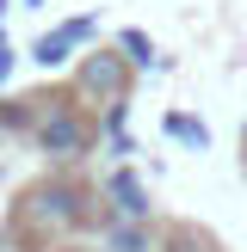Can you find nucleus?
I'll use <instances>...</instances> for the list:
<instances>
[{"label": "nucleus", "mask_w": 247, "mask_h": 252, "mask_svg": "<svg viewBox=\"0 0 247 252\" xmlns=\"http://www.w3.org/2000/svg\"><path fill=\"white\" fill-rule=\"evenodd\" d=\"M99 185H86L81 172H43L31 179L6 209V234H0V252H19L25 246H62V240H81V234L99 228Z\"/></svg>", "instance_id": "1"}, {"label": "nucleus", "mask_w": 247, "mask_h": 252, "mask_svg": "<svg viewBox=\"0 0 247 252\" xmlns=\"http://www.w3.org/2000/svg\"><path fill=\"white\" fill-rule=\"evenodd\" d=\"M68 93L81 98L86 111H111L136 98V62L124 56L118 43H93L81 62L68 68Z\"/></svg>", "instance_id": "2"}, {"label": "nucleus", "mask_w": 247, "mask_h": 252, "mask_svg": "<svg viewBox=\"0 0 247 252\" xmlns=\"http://www.w3.org/2000/svg\"><path fill=\"white\" fill-rule=\"evenodd\" d=\"M99 209H105L111 221H161L155 191H148V179L130 166V160H118V166L99 179Z\"/></svg>", "instance_id": "3"}, {"label": "nucleus", "mask_w": 247, "mask_h": 252, "mask_svg": "<svg viewBox=\"0 0 247 252\" xmlns=\"http://www.w3.org/2000/svg\"><path fill=\"white\" fill-rule=\"evenodd\" d=\"M93 43H99V19H93V12H74V19L49 25V31L31 43V62H37L43 74H56V68H74Z\"/></svg>", "instance_id": "4"}, {"label": "nucleus", "mask_w": 247, "mask_h": 252, "mask_svg": "<svg viewBox=\"0 0 247 252\" xmlns=\"http://www.w3.org/2000/svg\"><path fill=\"white\" fill-rule=\"evenodd\" d=\"M161 221H111V216H99L93 252H161Z\"/></svg>", "instance_id": "5"}, {"label": "nucleus", "mask_w": 247, "mask_h": 252, "mask_svg": "<svg viewBox=\"0 0 247 252\" xmlns=\"http://www.w3.org/2000/svg\"><path fill=\"white\" fill-rule=\"evenodd\" d=\"M161 252H222V240L204 228V221H179V216H167V221H161Z\"/></svg>", "instance_id": "6"}, {"label": "nucleus", "mask_w": 247, "mask_h": 252, "mask_svg": "<svg viewBox=\"0 0 247 252\" xmlns=\"http://www.w3.org/2000/svg\"><path fill=\"white\" fill-rule=\"evenodd\" d=\"M111 43H118L124 56L136 62V74H148V68H161V56H155V37H148V31H136V25H124V31L111 37Z\"/></svg>", "instance_id": "7"}, {"label": "nucleus", "mask_w": 247, "mask_h": 252, "mask_svg": "<svg viewBox=\"0 0 247 252\" xmlns=\"http://www.w3.org/2000/svg\"><path fill=\"white\" fill-rule=\"evenodd\" d=\"M161 129H167L173 142H185V148H210V129L192 117V111H167V117H161Z\"/></svg>", "instance_id": "8"}, {"label": "nucleus", "mask_w": 247, "mask_h": 252, "mask_svg": "<svg viewBox=\"0 0 247 252\" xmlns=\"http://www.w3.org/2000/svg\"><path fill=\"white\" fill-rule=\"evenodd\" d=\"M12 62H19V49H12V43H6V37H0V86H6V80H12Z\"/></svg>", "instance_id": "9"}, {"label": "nucleus", "mask_w": 247, "mask_h": 252, "mask_svg": "<svg viewBox=\"0 0 247 252\" xmlns=\"http://www.w3.org/2000/svg\"><path fill=\"white\" fill-rule=\"evenodd\" d=\"M6 6H12V0H0V37H6Z\"/></svg>", "instance_id": "10"}, {"label": "nucleus", "mask_w": 247, "mask_h": 252, "mask_svg": "<svg viewBox=\"0 0 247 252\" xmlns=\"http://www.w3.org/2000/svg\"><path fill=\"white\" fill-rule=\"evenodd\" d=\"M241 166H247V123H241Z\"/></svg>", "instance_id": "11"}, {"label": "nucleus", "mask_w": 247, "mask_h": 252, "mask_svg": "<svg viewBox=\"0 0 247 252\" xmlns=\"http://www.w3.org/2000/svg\"><path fill=\"white\" fill-rule=\"evenodd\" d=\"M19 6H43V0H19Z\"/></svg>", "instance_id": "12"}]
</instances>
